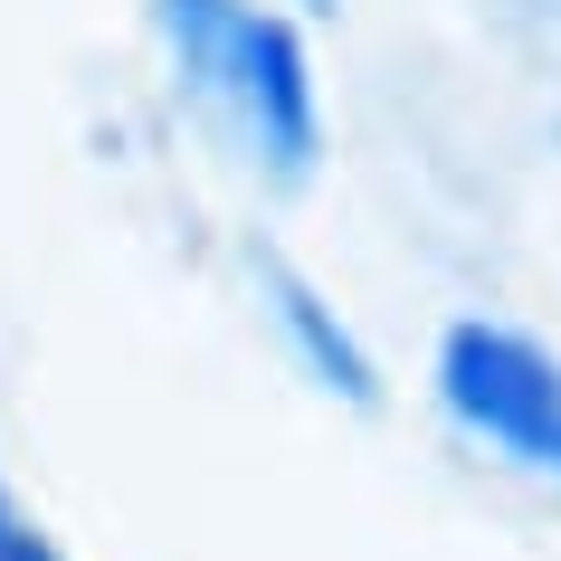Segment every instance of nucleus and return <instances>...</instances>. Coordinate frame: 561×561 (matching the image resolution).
<instances>
[{
  "instance_id": "4",
  "label": "nucleus",
  "mask_w": 561,
  "mask_h": 561,
  "mask_svg": "<svg viewBox=\"0 0 561 561\" xmlns=\"http://www.w3.org/2000/svg\"><path fill=\"white\" fill-rule=\"evenodd\" d=\"M0 561H67L58 542H48V533L30 524V504L10 495V485H0Z\"/></svg>"
},
{
  "instance_id": "3",
  "label": "nucleus",
  "mask_w": 561,
  "mask_h": 561,
  "mask_svg": "<svg viewBox=\"0 0 561 561\" xmlns=\"http://www.w3.org/2000/svg\"><path fill=\"white\" fill-rule=\"evenodd\" d=\"M266 296H276V324L296 333V353H305V371H314V381L343 390L353 410H371V400H381V381H371V353H362L353 333H343L324 305H314V286H296L286 266H266Z\"/></svg>"
},
{
  "instance_id": "1",
  "label": "nucleus",
  "mask_w": 561,
  "mask_h": 561,
  "mask_svg": "<svg viewBox=\"0 0 561 561\" xmlns=\"http://www.w3.org/2000/svg\"><path fill=\"white\" fill-rule=\"evenodd\" d=\"M152 30L172 48L181 87L229 124L257 172L276 181L314 172V152H324L314 67H305V38L276 10H257V0H152Z\"/></svg>"
},
{
  "instance_id": "2",
  "label": "nucleus",
  "mask_w": 561,
  "mask_h": 561,
  "mask_svg": "<svg viewBox=\"0 0 561 561\" xmlns=\"http://www.w3.org/2000/svg\"><path fill=\"white\" fill-rule=\"evenodd\" d=\"M438 400L447 419L514 457L524 476L561 485V362L514 324H447L438 343Z\"/></svg>"
}]
</instances>
